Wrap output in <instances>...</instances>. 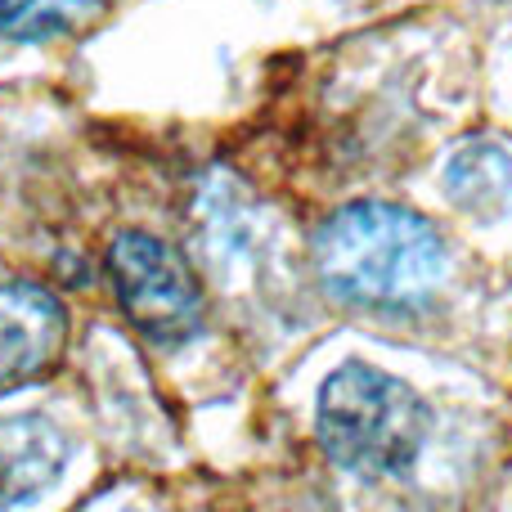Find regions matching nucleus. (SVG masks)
I'll list each match as a JSON object with an SVG mask.
<instances>
[{
  "mask_svg": "<svg viewBox=\"0 0 512 512\" xmlns=\"http://www.w3.org/2000/svg\"><path fill=\"white\" fill-rule=\"evenodd\" d=\"M512 189V162L499 144H463L445 167V194L472 216H499Z\"/></svg>",
  "mask_w": 512,
  "mask_h": 512,
  "instance_id": "nucleus-6",
  "label": "nucleus"
},
{
  "mask_svg": "<svg viewBox=\"0 0 512 512\" xmlns=\"http://www.w3.org/2000/svg\"><path fill=\"white\" fill-rule=\"evenodd\" d=\"M108 279L135 333L176 346L203 324V288L171 243L144 230H122L108 243Z\"/></svg>",
  "mask_w": 512,
  "mask_h": 512,
  "instance_id": "nucleus-3",
  "label": "nucleus"
},
{
  "mask_svg": "<svg viewBox=\"0 0 512 512\" xmlns=\"http://www.w3.org/2000/svg\"><path fill=\"white\" fill-rule=\"evenodd\" d=\"M319 441L328 459L364 477L409 472L432 432V409L418 400L409 382L373 369L364 360H346L319 387Z\"/></svg>",
  "mask_w": 512,
  "mask_h": 512,
  "instance_id": "nucleus-2",
  "label": "nucleus"
},
{
  "mask_svg": "<svg viewBox=\"0 0 512 512\" xmlns=\"http://www.w3.org/2000/svg\"><path fill=\"white\" fill-rule=\"evenodd\" d=\"M315 274L337 301L369 310L418 306L445 274L432 221L391 203H351L315 234Z\"/></svg>",
  "mask_w": 512,
  "mask_h": 512,
  "instance_id": "nucleus-1",
  "label": "nucleus"
},
{
  "mask_svg": "<svg viewBox=\"0 0 512 512\" xmlns=\"http://www.w3.org/2000/svg\"><path fill=\"white\" fill-rule=\"evenodd\" d=\"M99 14V0H0V32L9 41L77 36Z\"/></svg>",
  "mask_w": 512,
  "mask_h": 512,
  "instance_id": "nucleus-7",
  "label": "nucleus"
},
{
  "mask_svg": "<svg viewBox=\"0 0 512 512\" xmlns=\"http://www.w3.org/2000/svg\"><path fill=\"white\" fill-rule=\"evenodd\" d=\"M68 468V436L45 414L0 418V512L45 495Z\"/></svg>",
  "mask_w": 512,
  "mask_h": 512,
  "instance_id": "nucleus-5",
  "label": "nucleus"
},
{
  "mask_svg": "<svg viewBox=\"0 0 512 512\" xmlns=\"http://www.w3.org/2000/svg\"><path fill=\"white\" fill-rule=\"evenodd\" d=\"M68 346V310L41 283H0V396L45 378Z\"/></svg>",
  "mask_w": 512,
  "mask_h": 512,
  "instance_id": "nucleus-4",
  "label": "nucleus"
}]
</instances>
